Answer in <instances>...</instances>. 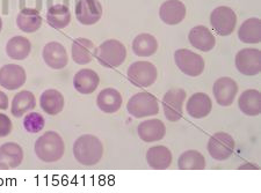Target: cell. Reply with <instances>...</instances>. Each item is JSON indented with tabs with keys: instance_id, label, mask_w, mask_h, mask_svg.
Listing matches in <instances>:
<instances>
[{
	"instance_id": "8",
	"label": "cell",
	"mask_w": 261,
	"mask_h": 193,
	"mask_svg": "<svg viewBox=\"0 0 261 193\" xmlns=\"http://www.w3.org/2000/svg\"><path fill=\"white\" fill-rule=\"evenodd\" d=\"M187 93L181 88H174L170 89L164 95L163 99V108L164 115L170 121H178L182 117V108L186 101Z\"/></svg>"
},
{
	"instance_id": "18",
	"label": "cell",
	"mask_w": 261,
	"mask_h": 193,
	"mask_svg": "<svg viewBox=\"0 0 261 193\" xmlns=\"http://www.w3.org/2000/svg\"><path fill=\"white\" fill-rule=\"evenodd\" d=\"M186 110L188 115L193 118H204L213 110L212 99L204 93H195L188 100Z\"/></svg>"
},
{
	"instance_id": "25",
	"label": "cell",
	"mask_w": 261,
	"mask_h": 193,
	"mask_svg": "<svg viewBox=\"0 0 261 193\" xmlns=\"http://www.w3.org/2000/svg\"><path fill=\"white\" fill-rule=\"evenodd\" d=\"M241 111L247 116H258L261 112V94L256 89H247L238 100Z\"/></svg>"
},
{
	"instance_id": "2",
	"label": "cell",
	"mask_w": 261,
	"mask_h": 193,
	"mask_svg": "<svg viewBox=\"0 0 261 193\" xmlns=\"http://www.w3.org/2000/svg\"><path fill=\"white\" fill-rule=\"evenodd\" d=\"M34 149L36 156L41 161L54 163L63 157L65 152V144L57 132L48 131L36 140Z\"/></svg>"
},
{
	"instance_id": "20",
	"label": "cell",
	"mask_w": 261,
	"mask_h": 193,
	"mask_svg": "<svg viewBox=\"0 0 261 193\" xmlns=\"http://www.w3.org/2000/svg\"><path fill=\"white\" fill-rule=\"evenodd\" d=\"M122 95L115 88H106L99 93L96 98V104L105 113H115L122 107Z\"/></svg>"
},
{
	"instance_id": "34",
	"label": "cell",
	"mask_w": 261,
	"mask_h": 193,
	"mask_svg": "<svg viewBox=\"0 0 261 193\" xmlns=\"http://www.w3.org/2000/svg\"><path fill=\"white\" fill-rule=\"evenodd\" d=\"M12 128H13V125H12L10 117L5 115V113H0V138L10 136Z\"/></svg>"
},
{
	"instance_id": "30",
	"label": "cell",
	"mask_w": 261,
	"mask_h": 193,
	"mask_svg": "<svg viewBox=\"0 0 261 193\" xmlns=\"http://www.w3.org/2000/svg\"><path fill=\"white\" fill-rule=\"evenodd\" d=\"M133 50L136 56L150 57L157 52L158 42L155 37L150 34H140L133 42Z\"/></svg>"
},
{
	"instance_id": "31",
	"label": "cell",
	"mask_w": 261,
	"mask_h": 193,
	"mask_svg": "<svg viewBox=\"0 0 261 193\" xmlns=\"http://www.w3.org/2000/svg\"><path fill=\"white\" fill-rule=\"evenodd\" d=\"M48 23L55 29H63L69 26L71 21L70 10L65 5H54L48 10L47 13Z\"/></svg>"
},
{
	"instance_id": "35",
	"label": "cell",
	"mask_w": 261,
	"mask_h": 193,
	"mask_svg": "<svg viewBox=\"0 0 261 193\" xmlns=\"http://www.w3.org/2000/svg\"><path fill=\"white\" fill-rule=\"evenodd\" d=\"M8 98L4 91L0 90V110H6L8 108Z\"/></svg>"
},
{
	"instance_id": "1",
	"label": "cell",
	"mask_w": 261,
	"mask_h": 193,
	"mask_svg": "<svg viewBox=\"0 0 261 193\" xmlns=\"http://www.w3.org/2000/svg\"><path fill=\"white\" fill-rule=\"evenodd\" d=\"M73 155L75 160L83 166H95L102 158L103 145L98 137L84 134L74 142Z\"/></svg>"
},
{
	"instance_id": "17",
	"label": "cell",
	"mask_w": 261,
	"mask_h": 193,
	"mask_svg": "<svg viewBox=\"0 0 261 193\" xmlns=\"http://www.w3.org/2000/svg\"><path fill=\"white\" fill-rule=\"evenodd\" d=\"M100 78L96 72L90 69H84L78 71L73 78L74 89L78 93L84 95H90L99 87Z\"/></svg>"
},
{
	"instance_id": "26",
	"label": "cell",
	"mask_w": 261,
	"mask_h": 193,
	"mask_svg": "<svg viewBox=\"0 0 261 193\" xmlns=\"http://www.w3.org/2000/svg\"><path fill=\"white\" fill-rule=\"evenodd\" d=\"M36 107V99L32 91L21 90L12 101L11 112L15 118H20L24 113L32 111Z\"/></svg>"
},
{
	"instance_id": "28",
	"label": "cell",
	"mask_w": 261,
	"mask_h": 193,
	"mask_svg": "<svg viewBox=\"0 0 261 193\" xmlns=\"http://www.w3.org/2000/svg\"><path fill=\"white\" fill-rule=\"evenodd\" d=\"M16 24L24 33H35L42 24L40 12L34 8H23L16 18Z\"/></svg>"
},
{
	"instance_id": "15",
	"label": "cell",
	"mask_w": 261,
	"mask_h": 193,
	"mask_svg": "<svg viewBox=\"0 0 261 193\" xmlns=\"http://www.w3.org/2000/svg\"><path fill=\"white\" fill-rule=\"evenodd\" d=\"M23 160V150L15 142H6L0 146V169H15Z\"/></svg>"
},
{
	"instance_id": "9",
	"label": "cell",
	"mask_w": 261,
	"mask_h": 193,
	"mask_svg": "<svg viewBox=\"0 0 261 193\" xmlns=\"http://www.w3.org/2000/svg\"><path fill=\"white\" fill-rule=\"evenodd\" d=\"M234 140L225 132L215 133L208 141V152L210 156L217 161H224L233 154Z\"/></svg>"
},
{
	"instance_id": "21",
	"label": "cell",
	"mask_w": 261,
	"mask_h": 193,
	"mask_svg": "<svg viewBox=\"0 0 261 193\" xmlns=\"http://www.w3.org/2000/svg\"><path fill=\"white\" fill-rule=\"evenodd\" d=\"M41 109L50 116H56L61 113L65 106L64 96L56 89H47L41 94Z\"/></svg>"
},
{
	"instance_id": "19",
	"label": "cell",
	"mask_w": 261,
	"mask_h": 193,
	"mask_svg": "<svg viewBox=\"0 0 261 193\" xmlns=\"http://www.w3.org/2000/svg\"><path fill=\"white\" fill-rule=\"evenodd\" d=\"M188 40L193 47L203 52L213 50L216 44V39L213 33L204 26H196L189 31Z\"/></svg>"
},
{
	"instance_id": "33",
	"label": "cell",
	"mask_w": 261,
	"mask_h": 193,
	"mask_svg": "<svg viewBox=\"0 0 261 193\" xmlns=\"http://www.w3.org/2000/svg\"><path fill=\"white\" fill-rule=\"evenodd\" d=\"M45 119L39 112H31L24 117L23 127L29 133H39L44 128Z\"/></svg>"
},
{
	"instance_id": "10",
	"label": "cell",
	"mask_w": 261,
	"mask_h": 193,
	"mask_svg": "<svg viewBox=\"0 0 261 193\" xmlns=\"http://www.w3.org/2000/svg\"><path fill=\"white\" fill-rule=\"evenodd\" d=\"M236 67L244 75H256L261 71V52L258 49L246 48L236 56Z\"/></svg>"
},
{
	"instance_id": "29",
	"label": "cell",
	"mask_w": 261,
	"mask_h": 193,
	"mask_svg": "<svg viewBox=\"0 0 261 193\" xmlns=\"http://www.w3.org/2000/svg\"><path fill=\"white\" fill-rule=\"evenodd\" d=\"M32 51V44L28 39L23 36H14L7 42L6 53L14 60H23Z\"/></svg>"
},
{
	"instance_id": "27",
	"label": "cell",
	"mask_w": 261,
	"mask_h": 193,
	"mask_svg": "<svg viewBox=\"0 0 261 193\" xmlns=\"http://www.w3.org/2000/svg\"><path fill=\"white\" fill-rule=\"evenodd\" d=\"M238 37L243 43L256 44L261 41V22L258 18L244 21L238 30Z\"/></svg>"
},
{
	"instance_id": "14",
	"label": "cell",
	"mask_w": 261,
	"mask_h": 193,
	"mask_svg": "<svg viewBox=\"0 0 261 193\" xmlns=\"http://www.w3.org/2000/svg\"><path fill=\"white\" fill-rule=\"evenodd\" d=\"M43 59L50 69L62 70L67 65V53L65 47L58 42H49L43 49Z\"/></svg>"
},
{
	"instance_id": "13",
	"label": "cell",
	"mask_w": 261,
	"mask_h": 193,
	"mask_svg": "<svg viewBox=\"0 0 261 193\" xmlns=\"http://www.w3.org/2000/svg\"><path fill=\"white\" fill-rule=\"evenodd\" d=\"M213 93L216 102L222 107H229L233 103V101L238 93V86L233 79L229 77H223L217 79L214 83Z\"/></svg>"
},
{
	"instance_id": "3",
	"label": "cell",
	"mask_w": 261,
	"mask_h": 193,
	"mask_svg": "<svg viewBox=\"0 0 261 193\" xmlns=\"http://www.w3.org/2000/svg\"><path fill=\"white\" fill-rule=\"evenodd\" d=\"M94 57L102 66L107 69H115L123 64L127 57V49L120 41L108 40L96 48Z\"/></svg>"
},
{
	"instance_id": "12",
	"label": "cell",
	"mask_w": 261,
	"mask_h": 193,
	"mask_svg": "<svg viewBox=\"0 0 261 193\" xmlns=\"http://www.w3.org/2000/svg\"><path fill=\"white\" fill-rule=\"evenodd\" d=\"M102 12V6L98 0H79L75 6V16L84 26H92L99 22Z\"/></svg>"
},
{
	"instance_id": "24",
	"label": "cell",
	"mask_w": 261,
	"mask_h": 193,
	"mask_svg": "<svg viewBox=\"0 0 261 193\" xmlns=\"http://www.w3.org/2000/svg\"><path fill=\"white\" fill-rule=\"evenodd\" d=\"M94 43L88 39H78L72 43L71 54L74 62L85 65L91 62L94 56Z\"/></svg>"
},
{
	"instance_id": "7",
	"label": "cell",
	"mask_w": 261,
	"mask_h": 193,
	"mask_svg": "<svg viewBox=\"0 0 261 193\" xmlns=\"http://www.w3.org/2000/svg\"><path fill=\"white\" fill-rule=\"evenodd\" d=\"M210 23L218 35L229 36L233 33L237 24V15L232 8L228 6H220L212 12Z\"/></svg>"
},
{
	"instance_id": "11",
	"label": "cell",
	"mask_w": 261,
	"mask_h": 193,
	"mask_svg": "<svg viewBox=\"0 0 261 193\" xmlns=\"http://www.w3.org/2000/svg\"><path fill=\"white\" fill-rule=\"evenodd\" d=\"M26 71L16 64H7L0 69V86L8 90H16L26 83Z\"/></svg>"
},
{
	"instance_id": "36",
	"label": "cell",
	"mask_w": 261,
	"mask_h": 193,
	"mask_svg": "<svg viewBox=\"0 0 261 193\" xmlns=\"http://www.w3.org/2000/svg\"><path fill=\"white\" fill-rule=\"evenodd\" d=\"M2 29H3V20L0 18V31H2Z\"/></svg>"
},
{
	"instance_id": "4",
	"label": "cell",
	"mask_w": 261,
	"mask_h": 193,
	"mask_svg": "<svg viewBox=\"0 0 261 193\" xmlns=\"http://www.w3.org/2000/svg\"><path fill=\"white\" fill-rule=\"evenodd\" d=\"M127 110L129 115H132L135 118H144V117L158 115V99L146 91L137 93L128 101Z\"/></svg>"
},
{
	"instance_id": "5",
	"label": "cell",
	"mask_w": 261,
	"mask_h": 193,
	"mask_svg": "<svg viewBox=\"0 0 261 193\" xmlns=\"http://www.w3.org/2000/svg\"><path fill=\"white\" fill-rule=\"evenodd\" d=\"M158 71L150 61H135L128 69V79L134 86L146 88L157 80Z\"/></svg>"
},
{
	"instance_id": "16",
	"label": "cell",
	"mask_w": 261,
	"mask_h": 193,
	"mask_svg": "<svg viewBox=\"0 0 261 193\" xmlns=\"http://www.w3.org/2000/svg\"><path fill=\"white\" fill-rule=\"evenodd\" d=\"M186 6L179 0H167L161 6L159 16L164 23L175 26L180 23L186 16Z\"/></svg>"
},
{
	"instance_id": "22",
	"label": "cell",
	"mask_w": 261,
	"mask_h": 193,
	"mask_svg": "<svg viewBox=\"0 0 261 193\" xmlns=\"http://www.w3.org/2000/svg\"><path fill=\"white\" fill-rule=\"evenodd\" d=\"M165 124L159 119L144 120L138 126V136L144 142L159 141L165 137Z\"/></svg>"
},
{
	"instance_id": "23",
	"label": "cell",
	"mask_w": 261,
	"mask_h": 193,
	"mask_svg": "<svg viewBox=\"0 0 261 193\" xmlns=\"http://www.w3.org/2000/svg\"><path fill=\"white\" fill-rule=\"evenodd\" d=\"M146 161L154 170H165L172 163V153L165 146H153L147 150Z\"/></svg>"
},
{
	"instance_id": "6",
	"label": "cell",
	"mask_w": 261,
	"mask_h": 193,
	"mask_svg": "<svg viewBox=\"0 0 261 193\" xmlns=\"http://www.w3.org/2000/svg\"><path fill=\"white\" fill-rule=\"evenodd\" d=\"M174 60L181 72L188 77H199L204 71L205 64L203 58L188 49L176 50Z\"/></svg>"
},
{
	"instance_id": "32",
	"label": "cell",
	"mask_w": 261,
	"mask_h": 193,
	"mask_svg": "<svg viewBox=\"0 0 261 193\" xmlns=\"http://www.w3.org/2000/svg\"><path fill=\"white\" fill-rule=\"evenodd\" d=\"M178 167L181 170H203L205 168V158L197 150H187L180 155Z\"/></svg>"
}]
</instances>
